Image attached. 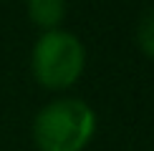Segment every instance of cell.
Masks as SVG:
<instances>
[{"label": "cell", "instance_id": "obj_1", "mask_svg": "<svg viewBox=\"0 0 154 151\" xmlns=\"http://www.w3.org/2000/svg\"><path fill=\"white\" fill-rule=\"evenodd\" d=\"M96 116L79 98H58L35 116L33 136L41 151H83L94 138Z\"/></svg>", "mask_w": 154, "mask_h": 151}, {"label": "cell", "instance_id": "obj_2", "mask_svg": "<svg viewBox=\"0 0 154 151\" xmlns=\"http://www.w3.org/2000/svg\"><path fill=\"white\" fill-rule=\"evenodd\" d=\"M86 63L81 40L66 30H46L33 50V73L46 88H68Z\"/></svg>", "mask_w": 154, "mask_h": 151}, {"label": "cell", "instance_id": "obj_3", "mask_svg": "<svg viewBox=\"0 0 154 151\" xmlns=\"http://www.w3.org/2000/svg\"><path fill=\"white\" fill-rule=\"evenodd\" d=\"M66 15V0H28V18L46 30H56Z\"/></svg>", "mask_w": 154, "mask_h": 151}, {"label": "cell", "instance_id": "obj_4", "mask_svg": "<svg viewBox=\"0 0 154 151\" xmlns=\"http://www.w3.org/2000/svg\"><path fill=\"white\" fill-rule=\"evenodd\" d=\"M137 38H139V46H142V50L149 55V58H154V10H149L142 20H139Z\"/></svg>", "mask_w": 154, "mask_h": 151}]
</instances>
